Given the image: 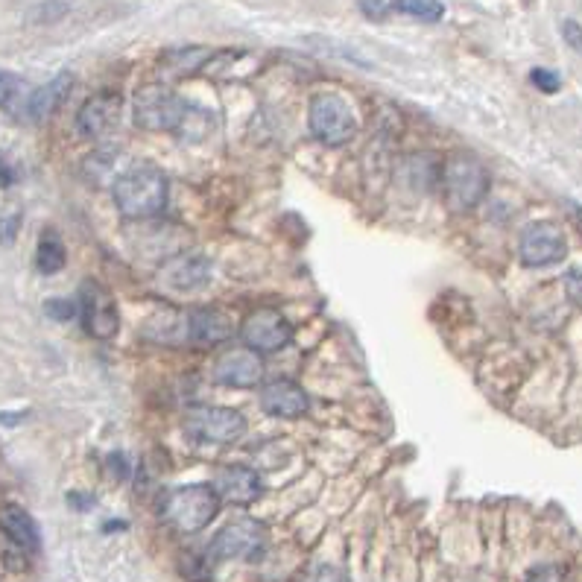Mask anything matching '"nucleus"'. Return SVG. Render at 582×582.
I'll list each match as a JSON object with an SVG mask.
<instances>
[{"label":"nucleus","mask_w":582,"mask_h":582,"mask_svg":"<svg viewBox=\"0 0 582 582\" xmlns=\"http://www.w3.org/2000/svg\"><path fill=\"white\" fill-rule=\"evenodd\" d=\"M112 196H115L120 217H126V220H153L167 208L170 185H167V176H164L161 167L150 164V161H138L126 173L117 176Z\"/></svg>","instance_id":"1"},{"label":"nucleus","mask_w":582,"mask_h":582,"mask_svg":"<svg viewBox=\"0 0 582 582\" xmlns=\"http://www.w3.org/2000/svg\"><path fill=\"white\" fill-rule=\"evenodd\" d=\"M442 194L445 208L454 214L474 211L489 194V170L483 161L468 153H454L442 164Z\"/></svg>","instance_id":"2"},{"label":"nucleus","mask_w":582,"mask_h":582,"mask_svg":"<svg viewBox=\"0 0 582 582\" xmlns=\"http://www.w3.org/2000/svg\"><path fill=\"white\" fill-rule=\"evenodd\" d=\"M220 512V495L208 483H194L173 489L164 504H161V518L176 527L179 533H199L205 530Z\"/></svg>","instance_id":"3"},{"label":"nucleus","mask_w":582,"mask_h":582,"mask_svg":"<svg viewBox=\"0 0 582 582\" xmlns=\"http://www.w3.org/2000/svg\"><path fill=\"white\" fill-rule=\"evenodd\" d=\"M132 117L147 132H179L191 117V106L167 85L153 82V85L138 88L135 103H132Z\"/></svg>","instance_id":"4"},{"label":"nucleus","mask_w":582,"mask_h":582,"mask_svg":"<svg viewBox=\"0 0 582 582\" xmlns=\"http://www.w3.org/2000/svg\"><path fill=\"white\" fill-rule=\"evenodd\" d=\"M311 135L325 147H343L357 135V115L343 94H316L308 109Z\"/></svg>","instance_id":"5"},{"label":"nucleus","mask_w":582,"mask_h":582,"mask_svg":"<svg viewBox=\"0 0 582 582\" xmlns=\"http://www.w3.org/2000/svg\"><path fill=\"white\" fill-rule=\"evenodd\" d=\"M267 547V527L255 518H234L229 521L214 539H211V559L226 562V559H258Z\"/></svg>","instance_id":"6"},{"label":"nucleus","mask_w":582,"mask_h":582,"mask_svg":"<svg viewBox=\"0 0 582 582\" xmlns=\"http://www.w3.org/2000/svg\"><path fill=\"white\" fill-rule=\"evenodd\" d=\"M79 316H82V328L94 337V340H112L120 328V313H117L115 296L100 284V281H82L77 296Z\"/></svg>","instance_id":"7"},{"label":"nucleus","mask_w":582,"mask_h":582,"mask_svg":"<svg viewBox=\"0 0 582 582\" xmlns=\"http://www.w3.org/2000/svg\"><path fill=\"white\" fill-rule=\"evenodd\" d=\"M240 337H243L246 349H252L255 354H272V351H281L290 343L293 331H290V322L284 319V313L272 311V308H255L243 316Z\"/></svg>","instance_id":"8"},{"label":"nucleus","mask_w":582,"mask_h":582,"mask_svg":"<svg viewBox=\"0 0 582 582\" xmlns=\"http://www.w3.org/2000/svg\"><path fill=\"white\" fill-rule=\"evenodd\" d=\"M521 261L524 267H553L559 261H565L568 255V240H565V232L550 223V220H536L530 223L524 232H521Z\"/></svg>","instance_id":"9"},{"label":"nucleus","mask_w":582,"mask_h":582,"mask_svg":"<svg viewBox=\"0 0 582 582\" xmlns=\"http://www.w3.org/2000/svg\"><path fill=\"white\" fill-rule=\"evenodd\" d=\"M188 433L208 445H232L246 433V419L232 407H194Z\"/></svg>","instance_id":"10"},{"label":"nucleus","mask_w":582,"mask_h":582,"mask_svg":"<svg viewBox=\"0 0 582 582\" xmlns=\"http://www.w3.org/2000/svg\"><path fill=\"white\" fill-rule=\"evenodd\" d=\"M264 378V363L252 349H234L214 360V381L223 387L249 389Z\"/></svg>","instance_id":"11"},{"label":"nucleus","mask_w":582,"mask_h":582,"mask_svg":"<svg viewBox=\"0 0 582 582\" xmlns=\"http://www.w3.org/2000/svg\"><path fill=\"white\" fill-rule=\"evenodd\" d=\"M120 109H123V103H120V97L112 94V91H103V94L88 97L77 115L79 135H85L91 141H100V138L112 135L117 120H120Z\"/></svg>","instance_id":"12"},{"label":"nucleus","mask_w":582,"mask_h":582,"mask_svg":"<svg viewBox=\"0 0 582 582\" xmlns=\"http://www.w3.org/2000/svg\"><path fill=\"white\" fill-rule=\"evenodd\" d=\"M261 407H264V413H270L275 419H299L308 413L311 401H308V392L296 381L278 378V381H270L261 387Z\"/></svg>","instance_id":"13"},{"label":"nucleus","mask_w":582,"mask_h":582,"mask_svg":"<svg viewBox=\"0 0 582 582\" xmlns=\"http://www.w3.org/2000/svg\"><path fill=\"white\" fill-rule=\"evenodd\" d=\"M211 278V261L205 255H179L167 258V264L158 272V281L167 290H199Z\"/></svg>","instance_id":"14"},{"label":"nucleus","mask_w":582,"mask_h":582,"mask_svg":"<svg viewBox=\"0 0 582 582\" xmlns=\"http://www.w3.org/2000/svg\"><path fill=\"white\" fill-rule=\"evenodd\" d=\"M188 334H191V343L217 346L232 337L234 322L220 308H194L188 311Z\"/></svg>","instance_id":"15"},{"label":"nucleus","mask_w":582,"mask_h":582,"mask_svg":"<svg viewBox=\"0 0 582 582\" xmlns=\"http://www.w3.org/2000/svg\"><path fill=\"white\" fill-rule=\"evenodd\" d=\"M0 530H3V536H6L9 542L15 544V547H21V550L36 553L41 547L39 524H36V518H33L24 506L18 504L0 506Z\"/></svg>","instance_id":"16"},{"label":"nucleus","mask_w":582,"mask_h":582,"mask_svg":"<svg viewBox=\"0 0 582 582\" xmlns=\"http://www.w3.org/2000/svg\"><path fill=\"white\" fill-rule=\"evenodd\" d=\"M214 489H217V495L223 498V501H229V504H252V501H258V495H261V480H258V474L255 471H249V468H223L220 474H217V480H214Z\"/></svg>","instance_id":"17"},{"label":"nucleus","mask_w":582,"mask_h":582,"mask_svg":"<svg viewBox=\"0 0 582 582\" xmlns=\"http://www.w3.org/2000/svg\"><path fill=\"white\" fill-rule=\"evenodd\" d=\"M141 337L161 343V346H179L188 343V313L173 311V308H161L156 311L144 325H141Z\"/></svg>","instance_id":"18"},{"label":"nucleus","mask_w":582,"mask_h":582,"mask_svg":"<svg viewBox=\"0 0 582 582\" xmlns=\"http://www.w3.org/2000/svg\"><path fill=\"white\" fill-rule=\"evenodd\" d=\"M71 88H74V77L65 71V74H59V77H53L47 85H41L33 91V97H30V106H27V117L30 120H47L50 115H56V109L65 103V97L71 94Z\"/></svg>","instance_id":"19"},{"label":"nucleus","mask_w":582,"mask_h":582,"mask_svg":"<svg viewBox=\"0 0 582 582\" xmlns=\"http://www.w3.org/2000/svg\"><path fill=\"white\" fill-rule=\"evenodd\" d=\"M211 59H214V50L208 47H176L164 56V65L173 77H188V74L208 68Z\"/></svg>","instance_id":"20"},{"label":"nucleus","mask_w":582,"mask_h":582,"mask_svg":"<svg viewBox=\"0 0 582 582\" xmlns=\"http://www.w3.org/2000/svg\"><path fill=\"white\" fill-rule=\"evenodd\" d=\"M33 91L27 88V82L9 71L0 68V109L15 117H27V106H30Z\"/></svg>","instance_id":"21"},{"label":"nucleus","mask_w":582,"mask_h":582,"mask_svg":"<svg viewBox=\"0 0 582 582\" xmlns=\"http://www.w3.org/2000/svg\"><path fill=\"white\" fill-rule=\"evenodd\" d=\"M65 261H68V252H65L62 237L53 232V229L41 232L39 249H36V267H39V272L56 275V272L65 267Z\"/></svg>","instance_id":"22"},{"label":"nucleus","mask_w":582,"mask_h":582,"mask_svg":"<svg viewBox=\"0 0 582 582\" xmlns=\"http://www.w3.org/2000/svg\"><path fill=\"white\" fill-rule=\"evenodd\" d=\"M392 9L401 15H410L416 21H425V24H436L445 15L442 0H392Z\"/></svg>","instance_id":"23"},{"label":"nucleus","mask_w":582,"mask_h":582,"mask_svg":"<svg viewBox=\"0 0 582 582\" xmlns=\"http://www.w3.org/2000/svg\"><path fill=\"white\" fill-rule=\"evenodd\" d=\"M530 82H533L539 91H544V94H556V91L562 88V79H559V74H553V71H547V68H533Z\"/></svg>","instance_id":"24"},{"label":"nucleus","mask_w":582,"mask_h":582,"mask_svg":"<svg viewBox=\"0 0 582 582\" xmlns=\"http://www.w3.org/2000/svg\"><path fill=\"white\" fill-rule=\"evenodd\" d=\"M44 311L50 313L53 319H62V322H68V319H74L79 313V308L74 302H68V299H50L47 305H44Z\"/></svg>","instance_id":"25"},{"label":"nucleus","mask_w":582,"mask_h":582,"mask_svg":"<svg viewBox=\"0 0 582 582\" xmlns=\"http://www.w3.org/2000/svg\"><path fill=\"white\" fill-rule=\"evenodd\" d=\"M565 293H568V299L582 308V267H574V270L565 272Z\"/></svg>","instance_id":"26"},{"label":"nucleus","mask_w":582,"mask_h":582,"mask_svg":"<svg viewBox=\"0 0 582 582\" xmlns=\"http://www.w3.org/2000/svg\"><path fill=\"white\" fill-rule=\"evenodd\" d=\"M562 39H565V44L568 47H574L577 53H582V27L577 24V21H562Z\"/></svg>","instance_id":"27"},{"label":"nucleus","mask_w":582,"mask_h":582,"mask_svg":"<svg viewBox=\"0 0 582 582\" xmlns=\"http://www.w3.org/2000/svg\"><path fill=\"white\" fill-rule=\"evenodd\" d=\"M527 582H562V571L556 565H542L527 577Z\"/></svg>","instance_id":"28"},{"label":"nucleus","mask_w":582,"mask_h":582,"mask_svg":"<svg viewBox=\"0 0 582 582\" xmlns=\"http://www.w3.org/2000/svg\"><path fill=\"white\" fill-rule=\"evenodd\" d=\"M109 463L115 466V477H117V480H123V477H129V466H126V460H123L120 454H112V457H109Z\"/></svg>","instance_id":"29"},{"label":"nucleus","mask_w":582,"mask_h":582,"mask_svg":"<svg viewBox=\"0 0 582 582\" xmlns=\"http://www.w3.org/2000/svg\"><path fill=\"white\" fill-rule=\"evenodd\" d=\"M0 182H3V185H9V182H12V173H9V167L3 164V158H0Z\"/></svg>","instance_id":"30"}]
</instances>
